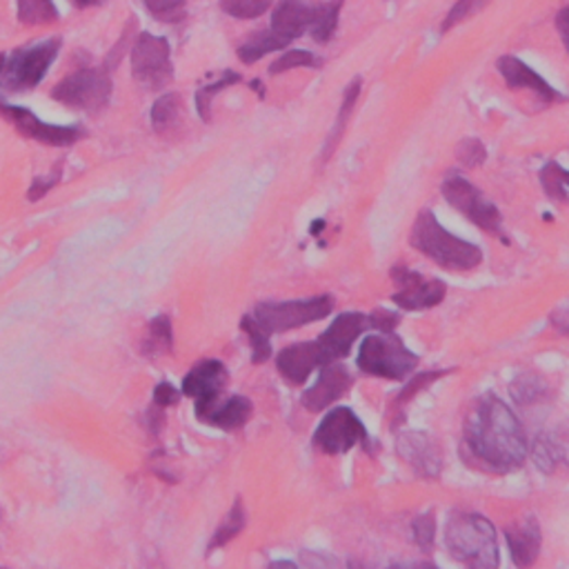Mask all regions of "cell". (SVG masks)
Wrapping results in <instances>:
<instances>
[{
	"instance_id": "6da1fadb",
	"label": "cell",
	"mask_w": 569,
	"mask_h": 569,
	"mask_svg": "<svg viewBox=\"0 0 569 569\" xmlns=\"http://www.w3.org/2000/svg\"><path fill=\"white\" fill-rule=\"evenodd\" d=\"M465 447L476 463L498 474L521 470L528 457V438L519 419L492 394L479 398L468 414Z\"/></svg>"
},
{
	"instance_id": "7a4b0ae2",
	"label": "cell",
	"mask_w": 569,
	"mask_h": 569,
	"mask_svg": "<svg viewBox=\"0 0 569 569\" xmlns=\"http://www.w3.org/2000/svg\"><path fill=\"white\" fill-rule=\"evenodd\" d=\"M410 243L443 269L468 271L479 267L483 261V254L476 245L451 237L429 209H423L416 216L410 232Z\"/></svg>"
},
{
	"instance_id": "3957f363",
	"label": "cell",
	"mask_w": 569,
	"mask_h": 569,
	"mask_svg": "<svg viewBox=\"0 0 569 569\" xmlns=\"http://www.w3.org/2000/svg\"><path fill=\"white\" fill-rule=\"evenodd\" d=\"M449 554L468 567H498V543L494 525L481 514H451L445 532Z\"/></svg>"
},
{
	"instance_id": "277c9868",
	"label": "cell",
	"mask_w": 569,
	"mask_h": 569,
	"mask_svg": "<svg viewBox=\"0 0 569 569\" xmlns=\"http://www.w3.org/2000/svg\"><path fill=\"white\" fill-rule=\"evenodd\" d=\"M61 45L63 40L56 36L16 49L5 61L3 72H0V89L16 94L38 87L56 61V56H59Z\"/></svg>"
},
{
	"instance_id": "5b68a950",
	"label": "cell",
	"mask_w": 569,
	"mask_h": 569,
	"mask_svg": "<svg viewBox=\"0 0 569 569\" xmlns=\"http://www.w3.org/2000/svg\"><path fill=\"white\" fill-rule=\"evenodd\" d=\"M419 365V356L410 352L403 340L391 331H383L380 336H367L361 346L359 367L378 378L403 380Z\"/></svg>"
},
{
	"instance_id": "8992f818",
	"label": "cell",
	"mask_w": 569,
	"mask_h": 569,
	"mask_svg": "<svg viewBox=\"0 0 569 569\" xmlns=\"http://www.w3.org/2000/svg\"><path fill=\"white\" fill-rule=\"evenodd\" d=\"M334 310L331 296H316L307 301H284V303H261L256 305L252 318L267 334L290 331L310 323H316Z\"/></svg>"
},
{
	"instance_id": "52a82bcc",
	"label": "cell",
	"mask_w": 569,
	"mask_h": 569,
	"mask_svg": "<svg viewBox=\"0 0 569 569\" xmlns=\"http://www.w3.org/2000/svg\"><path fill=\"white\" fill-rule=\"evenodd\" d=\"M132 74L138 85L149 92H160L174 81L172 49L165 38L154 34H138L136 45L132 47Z\"/></svg>"
},
{
	"instance_id": "ba28073f",
	"label": "cell",
	"mask_w": 569,
	"mask_h": 569,
	"mask_svg": "<svg viewBox=\"0 0 569 569\" xmlns=\"http://www.w3.org/2000/svg\"><path fill=\"white\" fill-rule=\"evenodd\" d=\"M111 76L107 68L78 70L53 87L51 98L83 111H100L111 100Z\"/></svg>"
},
{
	"instance_id": "9c48e42d",
	"label": "cell",
	"mask_w": 569,
	"mask_h": 569,
	"mask_svg": "<svg viewBox=\"0 0 569 569\" xmlns=\"http://www.w3.org/2000/svg\"><path fill=\"white\" fill-rule=\"evenodd\" d=\"M440 190H443L445 201L453 209H459L465 218H470L474 225H479L481 230H485V232L498 237L503 243H507V239L503 237V218H500L498 207L494 203H489L479 187H474L463 177H449Z\"/></svg>"
},
{
	"instance_id": "30bf717a",
	"label": "cell",
	"mask_w": 569,
	"mask_h": 569,
	"mask_svg": "<svg viewBox=\"0 0 569 569\" xmlns=\"http://www.w3.org/2000/svg\"><path fill=\"white\" fill-rule=\"evenodd\" d=\"M363 443L367 445V432L361 419L350 408H338L331 410L323 423L318 425L312 445L323 453H346L352 447Z\"/></svg>"
},
{
	"instance_id": "8fae6325",
	"label": "cell",
	"mask_w": 569,
	"mask_h": 569,
	"mask_svg": "<svg viewBox=\"0 0 569 569\" xmlns=\"http://www.w3.org/2000/svg\"><path fill=\"white\" fill-rule=\"evenodd\" d=\"M391 280L398 284V292L394 294V303L408 312H423L436 307L445 299V282L440 280H425L421 274L408 269L405 265L391 267Z\"/></svg>"
},
{
	"instance_id": "7c38bea8",
	"label": "cell",
	"mask_w": 569,
	"mask_h": 569,
	"mask_svg": "<svg viewBox=\"0 0 569 569\" xmlns=\"http://www.w3.org/2000/svg\"><path fill=\"white\" fill-rule=\"evenodd\" d=\"M0 113H3L8 121H12L14 128L23 136H27L36 143L49 145V147H68V145H74L78 138L85 136V132L76 125H72V128L47 125L40 119H36L29 109L19 107V105H10L3 98H0Z\"/></svg>"
},
{
	"instance_id": "4fadbf2b",
	"label": "cell",
	"mask_w": 569,
	"mask_h": 569,
	"mask_svg": "<svg viewBox=\"0 0 569 569\" xmlns=\"http://www.w3.org/2000/svg\"><path fill=\"white\" fill-rule=\"evenodd\" d=\"M227 385V370L220 361H201L183 380V391L196 401V416L203 421L216 405Z\"/></svg>"
},
{
	"instance_id": "5bb4252c",
	"label": "cell",
	"mask_w": 569,
	"mask_h": 569,
	"mask_svg": "<svg viewBox=\"0 0 569 569\" xmlns=\"http://www.w3.org/2000/svg\"><path fill=\"white\" fill-rule=\"evenodd\" d=\"M396 451L416 476L432 481L443 472V451L438 443L425 432H403L396 438Z\"/></svg>"
},
{
	"instance_id": "9a60e30c",
	"label": "cell",
	"mask_w": 569,
	"mask_h": 569,
	"mask_svg": "<svg viewBox=\"0 0 569 569\" xmlns=\"http://www.w3.org/2000/svg\"><path fill=\"white\" fill-rule=\"evenodd\" d=\"M365 320L367 318L363 314H340L329 325V329L320 334V338L316 340V343L320 348L325 365L346 359L350 354V350L356 343V338L363 334V329L367 325Z\"/></svg>"
},
{
	"instance_id": "2e32d148",
	"label": "cell",
	"mask_w": 569,
	"mask_h": 569,
	"mask_svg": "<svg viewBox=\"0 0 569 569\" xmlns=\"http://www.w3.org/2000/svg\"><path fill=\"white\" fill-rule=\"evenodd\" d=\"M352 383L354 380H352V374L348 372V367L327 363V365H323V372H320L318 380L314 383V387L303 394L301 403L307 412H323L331 403H336L340 396H346L348 389L352 387Z\"/></svg>"
},
{
	"instance_id": "e0dca14e",
	"label": "cell",
	"mask_w": 569,
	"mask_h": 569,
	"mask_svg": "<svg viewBox=\"0 0 569 569\" xmlns=\"http://www.w3.org/2000/svg\"><path fill=\"white\" fill-rule=\"evenodd\" d=\"M323 365H325V359L320 354L318 343L290 346L282 352H278V356H276V367H278L280 376L292 385H303L310 378V374Z\"/></svg>"
},
{
	"instance_id": "ac0fdd59",
	"label": "cell",
	"mask_w": 569,
	"mask_h": 569,
	"mask_svg": "<svg viewBox=\"0 0 569 569\" xmlns=\"http://www.w3.org/2000/svg\"><path fill=\"white\" fill-rule=\"evenodd\" d=\"M505 538L514 565L532 567L541 554V528L534 517H525L505 528Z\"/></svg>"
},
{
	"instance_id": "d6986e66",
	"label": "cell",
	"mask_w": 569,
	"mask_h": 569,
	"mask_svg": "<svg viewBox=\"0 0 569 569\" xmlns=\"http://www.w3.org/2000/svg\"><path fill=\"white\" fill-rule=\"evenodd\" d=\"M498 72L507 87L511 89H530L534 92L543 102H554L562 100L558 92H554L532 68H528L523 61H519L517 56H503L498 59Z\"/></svg>"
},
{
	"instance_id": "ffe728a7",
	"label": "cell",
	"mask_w": 569,
	"mask_h": 569,
	"mask_svg": "<svg viewBox=\"0 0 569 569\" xmlns=\"http://www.w3.org/2000/svg\"><path fill=\"white\" fill-rule=\"evenodd\" d=\"M310 16H312V8L305 5L303 0H280L271 14L269 29L290 45L307 32Z\"/></svg>"
},
{
	"instance_id": "44dd1931",
	"label": "cell",
	"mask_w": 569,
	"mask_h": 569,
	"mask_svg": "<svg viewBox=\"0 0 569 569\" xmlns=\"http://www.w3.org/2000/svg\"><path fill=\"white\" fill-rule=\"evenodd\" d=\"M252 412H254V405L250 398L232 396V398H227L225 403H218L203 421L218 429L234 432V429H241L243 425H247V421L252 419Z\"/></svg>"
},
{
	"instance_id": "7402d4cb",
	"label": "cell",
	"mask_w": 569,
	"mask_h": 569,
	"mask_svg": "<svg viewBox=\"0 0 569 569\" xmlns=\"http://www.w3.org/2000/svg\"><path fill=\"white\" fill-rule=\"evenodd\" d=\"M343 3H346V0H327V3L312 8L307 32L312 34V38L316 43L325 45L334 38V34L338 29V19H340V10H343Z\"/></svg>"
},
{
	"instance_id": "603a6c76",
	"label": "cell",
	"mask_w": 569,
	"mask_h": 569,
	"mask_svg": "<svg viewBox=\"0 0 569 569\" xmlns=\"http://www.w3.org/2000/svg\"><path fill=\"white\" fill-rule=\"evenodd\" d=\"M361 87H363V81H361V78H354V81L346 87L343 102H340L334 130H331V134L327 136V143H325V147H323V158H325V160L334 154L336 145L340 143V138H343V134H346V128H348V121H350V113H352V109H354V105H356V100H359V96H361Z\"/></svg>"
},
{
	"instance_id": "cb8c5ba5",
	"label": "cell",
	"mask_w": 569,
	"mask_h": 569,
	"mask_svg": "<svg viewBox=\"0 0 569 569\" xmlns=\"http://www.w3.org/2000/svg\"><path fill=\"white\" fill-rule=\"evenodd\" d=\"M288 47V43H284L282 38H278L271 29H265V32H256L250 36V40H245L241 47H239V59L245 63V65H254L256 61H261L263 56L271 53V51H280Z\"/></svg>"
},
{
	"instance_id": "d4e9b609",
	"label": "cell",
	"mask_w": 569,
	"mask_h": 569,
	"mask_svg": "<svg viewBox=\"0 0 569 569\" xmlns=\"http://www.w3.org/2000/svg\"><path fill=\"white\" fill-rule=\"evenodd\" d=\"M183 111V100L179 94H162L154 107H152V125L158 134H167L169 130H174L179 125Z\"/></svg>"
},
{
	"instance_id": "484cf974",
	"label": "cell",
	"mask_w": 569,
	"mask_h": 569,
	"mask_svg": "<svg viewBox=\"0 0 569 569\" xmlns=\"http://www.w3.org/2000/svg\"><path fill=\"white\" fill-rule=\"evenodd\" d=\"M541 185L549 201L567 203L569 201V172L560 167L556 160H549L541 169Z\"/></svg>"
},
{
	"instance_id": "4316f807",
	"label": "cell",
	"mask_w": 569,
	"mask_h": 569,
	"mask_svg": "<svg viewBox=\"0 0 569 569\" xmlns=\"http://www.w3.org/2000/svg\"><path fill=\"white\" fill-rule=\"evenodd\" d=\"M16 14L23 25H49L59 21L53 0H16Z\"/></svg>"
},
{
	"instance_id": "83f0119b",
	"label": "cell",
	"mask_w": 569,
	"mask_h": 569,
	"mask_svg": "<svg viewBox=\"0 0 569 569\" xmlns=\"http://www.w3.org/2000/svg\"><path fill=\"white\" fill-rule=\"evenodd\" d=\"M532 457L541 470L554 472L560 463H569V449L558 440H554L552 436H538L532 449Z\"/></svg>"
},
{
	"instance_id": "f1b7e54d",
	"label": "cell",
	"mask_w": 569,
	"mask_h": 569,
	"mask_svg": "<svg viewBox=\"0 0 569 569\" xmlns=\"http://www.w3.org/2000/svg\"><path fill=\"white\" fill-rule=\"evenodd\" d=\"M174 348V331H172V320L169 316H156L149 323L147 340H145V352L152 356L158 354H169Z\"/></svg>"
},
{
	"instance_id": "f546056e",
	"label": "cell",
	"mask_w": 569,
	"mask_h": 569,
	"mask_svg": "<svg viewBox=\"0 0 569 569\" xmlns=\"http://www.w3.org/2000/svg\"><path fill=\"white\" fill-rule=\"evenodd\" d=\"M245 521H247V517H245V505H243V500L239 498V500L234 503V507L230 509V514L225 517V521H222L220 528L216 530V534H214V538H211V543H209L207 549L214 552V549H218V547L230 543L232 538H237V536L245 530Z\"/></svg>"
},
{
	"instance_id": "4dcf8cb0",
	"label": "cell",
	"mask_w": 569,
	"mask_h": 569,
	"mask_svg": "<svg viewBox=\"0 0 569 569\" xmlns=\"http://www.w3.org/2000/svg\"><path fill=\"white\" fill-rule=\"evenodd\" d=\"M237 83H241V74H237V72H232V70H227V72H222V76H220L216 83L205 85V87H201V89L196 92V109H198L201 119H203L205 123H209V119H211V100H214V96H218L222 89L232 87V85H237Z\"/></svg>"
},
{
	"instance_id": "1f68e13d",
	"label": "cell",
	"mask_w": 569,
	"mask_h": 569,
	"mask_svg": "<svg viewBox=\"0 0 569 569\" xmlns=\"http://www.w3.org/2000/svg\"><path fill=\"white\" fill-rule=\"evenodd\" d=\"M543 394H545V383L534 374H523L511 383V398H514L519 405H532L541 401Z\"/></svg>"
},
{
	"instance_id": "d6a6232c",
	"label": "cell",
	"mask_w": 569,
	"mask_h": 569,
	"mask_svg": "<svg viewBox=\"0 0 569 569\" xmlns=\"http://www.w3.org/2000/svg\"><path fill=\"white\" fill-rule=\"evenodd\" d=\"M320 59H316L314 53L305 51V49H290L280 53V59H276L269 68V74L276 76V74H282V72H290V70H296V68H320Z\"/></svg>"
},
{
	"instance_id": "836d02e7",
	"label": "cell",
	"mask_w": 569,
	"mask_h": 569,
	"mask_svg": "<svg viewBox=\"0 0 569 569\" xmlns=\"http://www.w3.org/2000/svg\"><path fill=\"white\" fill-rule=\"evenodd\" d=\"M143 3L160 23H181L187 12V0H143Z\"/></svg>"
},
{
	"instance_id": "e575fe53",
	"label": "cell",
	"mask_w": 569,
	"mask_h": 569,
	"mask_svg": "<svg viewBox=\"0 0 569 569\" xmlns=\"http://www.w3.org/2000/svg\"><path fill=\"white\" fill-rule=\"evenodd\" d=\"M220 10L239 21H252L269 10V0H220Z\"/></svg>"
},
{
	"instance_id": "d590c367",
	"label": "cell",
	"mask_w": 569,
	"mask_h": 569,
	"mask_svg": "<svg viewBox=\"0 0 569 569\" xmlns=\"http://www.w3.org/2000/svg\"><path fill=\"white\" fill-rule=\"evenodd\" d=\"M243 331L250 336V346H252V361L265 363L271 356V346H269V336L256 325V320L252 316H243L241 320Z\"/></svg>"
},
{
	"instance_id": "8d00e7d4",
	"label": "cell",
	"mask_w": 569,
	"mask_h": 569,
	"mask_svg": "<svg viewBox=\"0 0 569 569\" xmlns=\"http://www.w3.org/2000/svg\"><path fill=\"white\" fill-rule=\"evenodd\" d=\"M485 5H489V0H457V5L449 10V14L443 21V34L476 16L481 10H485Z\"/></svg>"
},
{
	"instance_id": "74e56055",
	"label": "cell",
	"mask_w": 569,
	"mask_h": 569,
	"mask_svg": "<svg viewBox=\"0 0 569 569\" xmlns=\"http://www.w3.org/2000/svg\"><path fill=\"white\" fill-rule=\"evenodd\" d=\"M414 532V543L421 547V552L429 554L434 549V538H436V521L432 514H421L412 523Z\"/></svg>"
},
{
	"instance_id": "f35d334b",
	"label": "cell",
	"mask_w": 569,
	"mask_h": 569,
	"mask_svg": "<svg viewBox=\"0 0 569 569\" xmlns=\"http://www.w3.org/2000/svg\"><path fill=\"white\" fill-rule=\"evenodd\" d=\"M457 156H459V160H461L463 165H468V167H479V165H483V160L487 158V149H485V145H483L481 141H476V138H465V141L459 145Z\"/></svg>"
},
{
	"instance_id": "ab89813d",
	"label": "cell",
	"mask_w": 569,
	"mask_h": 569,
	"mask_svg": "<svg viewBox=\"0 0 569 569\" xmlns=\"http://www.w3.org/2000/svg\"><path fill=\"white\" fill-rule=\"evenodd\" d=\"M179 401H181V394H179V389L174 385H169V383L156 385V389H154V405L156 408L165 410V408L177 405Z\"/></svg>"
},
{
	"instance_id": "60d3db41",
	"label": "cell",
	"mask_w": 569,
	"mask_h": 569,
	"mask_svg": "<svg viewBox=\"0 0 569 569\" xmlns=\"http://www.w3.org/2000/svg\"><path fill=\"white\" fill-rule=\"evenodd\" d=\"M440 376H443V372H425V374H419V376H414V378H412V383H408V385H405L403 394L398 396V403H405L408 398H412L414 394H419L423 387H427L432 380H436V378H440Z\"/></svg>"
},
{
	"instance_id": "b9f144b4",
	"label": "cell",
	"mask_w": 569,
	"mask_h": 569,
	"mask_svg": "<svg viewBox=\"0 0 569 569\" xmlns=\"http://www.w3.org/2000/svg\"><path fill=\"white\" fill-rule=\"evenodd\" d=\"M367 320H370L372 327L383 329V331H394L396 325H398V316L391 314V312H387V310H378V312H374Z\"/></svg>"
},
{
	"instance_id": "7bdbcfd3",
	"label": "cell",
	"mask_w": 569,
	"mask_h": 569,
	"mask_svg": "<svg viewBox=\"0 0 569 569\" xmlns=\"http://www.w3.org/2000/svg\"><path fill=\"white\" fill-rule=\"evenodd\" d=\"M556 29L560 34V40L569 53V8H562L558 14H556Z\"/></svg>"
},
{
	"instance_id": "ee69618b",
	"label": "cell",
	"mask_w": 569,
	"mask_h": 569,
	"mask_svg": "<svg viewBox=\"0 0 569 569\" xmlns=\"http://www.w3.org/2000/svg\"><path fill=\"white\" fill-rule=\"evenodd\" d=\"M56 181H59V174L56 177H49L47 181L45 179H36V183H34V187L29 190V201H40L53 185H56Z\"/></svg>"
},
{
	"instance_id": "f6af8a7d",
	"label": "cell",
	"mask_w": 569,
	"mask_h": 569,
	"mask_svg": "<svg viewBox=\"0 0 569 569\" xmlns=\"http://www.w3.org/2000/svg\"><path fill=\"white\" fill-rule=\"evenodd\" d=\"M552 325L560 331V334H567L569 336V310H558L552 314Z\"/></svg>"
},
{
	"instance_id": "bcb514c9",
	"label": "cell",
	"mask_w": 569,
	"mask_h": 569,
	"mask_svg": "<svg viewBox=\"0 0 569 569\" xmlns=\"http://www.w3.org/2000/svg\"><path fill=\"white\" fill-rule=\"evenodd\" d=\"M98 3H100V0H72V5L78 8V10H87V8H94Z\"/></svg>"
},
{
	"instance_id": "7dc6e473",
	"label": "cell",
	"mask_w": 569,
	"mask_h": 569,
	"mask_svg": "<svg viewBox=\"0 0 569 569\" xmlns=\"http://www.w3.org/2000/svg\"><path fill=\"white\" fill-rule=\"evenodd\" d=\"M323 225H325L323 220H316V222L312 225V234H314V237H318V234H320V230H323Z\"/></svg>"
},
{
	"instance_id": "c3c4849f",
	"label": "cell",
	"mask_w": 569,
	"mask_h": 569,
	"mask_svg": "<svg viewBox=\"0 0 569 569\" xmlns=\"http://www.w3.org/2000/svg\"><path fill=\"white\" fill-rule=\"evenodd\" d=\"M252 87H254V92H261V94H263V83H261V81H254Z\"/></svg>"
},
{
	"instance_id": "681fc988",
	"label": "cell",
	"mask_w": 569,
	"mask_h": 569,
	"mask_svg": "<svg viewBox=\"0 0 569 569\" xmlns=\"http://www.w3.org/2000/svg\"><path fill=\"white\" fill-rule=\"evenodd\" d=\"M5 61H8V56L0 53V72H3V68H5Z\"/></svg>"
}]
</instances>
